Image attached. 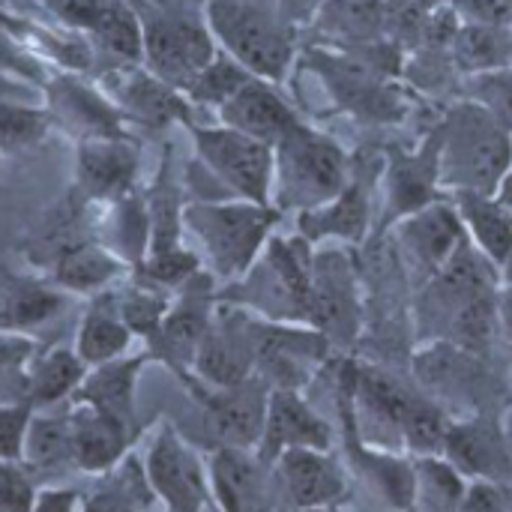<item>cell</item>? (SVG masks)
<instances>
[{
	"label": "cell",
	"instance_id": "6da1fadb",
	"mask_svg": "<svg viewBox=\"0 0 512 512\" xmlns=\"http://www.w3.org/2000/svg\"><path fill=\"white\" fill-rule=\"evenodd\" d=\"M438 180L456 192L495 198L512 168V135L477 102L456 105L438 138Z\"/></svg>",
	"mask_w": 512,
	"mask_h": 512
},
{
	"label": "cell",
	"instance_id": "7a4b0ae2",
	"mask_svg": "<svg viewBox=\"0 0 512 512\" xmlns=\"http://www.w3.org/2000/svg\"><path fill=\"white\" fill-rule=\"evenodd\" d=\"M276 213L252 201H195L183 207L180 225L219 279H243L261 258Z\"/></svg>",
	"mask_w": 512,
	"mask_h": 512
},
{
	"label": "cell",
	"instance_id": "3957f363",
	"mask_svg": "<svg viewBox=\"0 0 512 512\" xmlns=\"http://www.w3.org/2000/svg\"><path fill=\"white\" fill-rule=\"evenodd\" d=\"M345 177L348 165L339 144L303 123L273 147V195L282 207L312 213L348 189Z\"/></svg>",
	"mask_w": 512,
	"mask_h": 512
},
{
	"label": "cell",
	"instance_id": "277c9868",
	"mask_svg": "<svg viewBox=\"0 0 512 512\" xmlns=\"http://www.w3.org/2000/svg\"><path fill=\"white\" fill-rule=\"evenodd\" d=\"M207 30L222 51L261 81H279L294 57L288 30L243 0H207Z\"/></svg>",
	"mask_w": 512,
	"mask_h": 512
},
{
	"label": "cell",
	"instance_id": "5b68a950",
	"mask_svg": "<svg viewBox=\"0 0 512 512\" xmlns=\"http://www.w3.org/2000/svg\"><path fill=\"white\" fill-rule=\"evenodd\" d=\"M195 153L201 165L228 186L240 201L270 204L273 195V147L234 132L228 126H195Z\"/></svg>",
	"mask_w": 512,
	"mask_h": 512
},
{
	"label": "cell",
	"instance_id": "8992f818",
	"mask_svg": "<svg viewBox=\"0 0 512 512\" xmlns=\"http://www.w3.org/2000/svg\"><path fill=\"white\" fill-rule=\"evenodd\" d=\"M216 54V39L207 24L180 15H162L144 24V69L180 93L195 84Z\"/></svg>",
	"mask_w": 512,
	"mask_h": 512
},
{
	"label": "cell",
	"instance_id": "52a82bcc",
	"mask_svg": "<svg viewBox=\"0 0 512 512\" xmlns=\"http://www.w3.org/2000/svg\"><path fill=\"white\" fill-rule=\"evenodd\" d=\"M246 273V303L270 318H309L312 294V264L303 252V243L270 240Z\"/></svg>",
	"mask_w": 512,
	"mask_h": 512
},
{
	"label": "cell",
	"instance_id": "ba28073f",
	"mask_svg": "<svg viewBox=\"0 0 512 512\" xmlns=\"http://www.w3.org/2000/svg\"><path fill=\"white\" fill-rule=\"evenodd\" d=\"M144 474L153 495L165 501L171 512H207L210 477L192 447H186V441L171 426L156 432L147 450Z\"/></svg>",
	"mask_w": 512,
	"mask_h": 512
},
{
	"label": "cell",
	"instance_id": "9c48e42d",
	"mask_svg": "<svg viewBox=\"0 0 512 512\" xmlns=\"http://www.w3.org/2000/svg\"><path fill=\"white\" fill-rule=\"evenodd\" d=\"M258 324L243 312H222L210 321L195 357V372L213 387H237L252 378L258 363Z\"/></svg>",
	"mask_w": 512,
	"mask_h": 512
},
{
	"label": "cell",
	"instance_id": "30bf717a",
	"mask_svg": "<svg viewBox=\"0 0 512 512\" xmlns=\"http://www.w3.org/2000/svg\"><path fill=\"white\" fill-rule=\"evenodd\" d=\"M207 432L228 450H249L261 444L267 423L270 390L264 381L249 378L237 387L201 393Z\"/></svg>",
	"mask_w": 512,
	"mask_h": 512
},
{
	"label": "cell",
	"instance_id": "8fae6325",
	"mask_svg": "<svg viewBox=\"0 0 512 512\" xmlns=\"http://www.w3.org/2000/svg\"><path fill=\"white\" fill-rule=\"evenodd\" d=\"M402 246L414 267H420L426 276H438L468 243L462 216L450 204H429L399 225Z\"/></svg>",
	"mask_w": 512,
	"mask_h": 512
},
{
	"label": "cell",
	"instance_id": "7c38bea8",
	"mask_svg": "<svg viewBox=\"0 0 512 512\" xmlns=\"http://www.w3.org/2000/svg\"><path fill=\"white\" fill-rule=\"evenodd\" d=\"M447 462L489 486L512 483V444L492 420H471L447 429Z\"/></svg>",
	"mask_w": 512,
	"mask_h": 512
},
{
	"label": "cell",
	"instance_id": "4fadbf2b",
	"mask_svg": "<svg viewBox=\"0 0 512 512\" xmlns=\"http://www.w3.org/2000/svg\"><path fill=\"white\" fill-rule=\"evenodd\" d=\"M105 96L117 105L123 117H132L144 126H168L171 120H186V99L180 90L159 81L153 72L132 63L126 69H114L105 78Z\"/></svg>",
	"mask_w": 512,
	"mask_h": 512
},
{
	"label": "cell",
	"instance_id": "5bb4252c",
	"mask_svg": "<svg viewBox=\"0 0 512 512\" xmlns=\"http://www.w3.org/2000/svg\"><path fill=\"white\" fill-rule=\"evenodd\" d=\"M48 105H51L48 117L72 129L81 141L123 138V114L117 111V105L105 93L75 78L48 81Z\"/></svg>",
	"mask_w": 512,
	"mask_h": 512
},
{
	"label": "cell",
	"instance_id": "9a60e30c",
	"mask_svg": "<svg viewBox=\"0 0 512 512\" xmlns=\"http://www.w3.org/2000/svg\"><path fill=\"white\" fill-rule=\"evenodd\" d=\"M219 120H222V126L243 132L267 147H276L297 126V114L270 87V81H261V78L246 81L219 108Z\"/></svg>",
	"mask_w": 512,
	"mask_h": 512
},
{
	"label": "cell",
	"instance_id": "2e32d148",
	"mask_svg": "<svg viewBox=\"0 0 512 512\" xmlns=\"http://www.w3.org/2000/svg\"><path fill=\"white\" fill-rule=\"evenodd\" d=\"M258 447L261 462H273L288 450H327L330 429L294 390H270L264 438Z\"/></svg>",
	"mask_w": 512,
	"mask_h": 512
},
{
	"label": "cell",
	"instance_id": "e0dca14e",
	"mask_svg": "<svg viewBox=\"0 0 512 512\" xmlns=\"http://www.w3.org/2000/svg\"><path fill=\"white\" fill-rule=\"evenodd\" d=\"M348 261L336 252L324 255L312 267V294H309V321L324 339H351L357 327L354 282Z\"/></svg>",
	"mask_w": 512,
	"mask_h": 512
},
{
	"label": "cell",
	"instance_id": "ac0fdd59",
	"mask_svg": "<svg viewBox=\"0 0 512 512\" xmlns=\"http://www.w3.org/2000/svg\"><path fill=\"white\" fill-rule=\"evenodd\" d=\"M138 153L126 138H90L78 147V183L96 201H117L129 192Z\"/></svg>",
	"mask_w": 512,
	"mask_h": 512
},
{
	"label": "cell",
	"instance_id": "d6986e66",
	"mask_svg": "<svg viewBox=\"0 0 512 512\" xmlns=\"http://www.w3.org/2000/svg\"><path fill=\"white\" fill-rule=\"evenodd\" d=\"M69 438L75 468L87 474H102L111 471L126 453L129 426L84 402H75V408L69 411Z\"/></svg>",
	"mask_w": 512,
	"mask_h": 512
},
{
	"label": "cell",
	"instance_id": "ffe728a7",
	"mask_svg": "<svg viewBox=\"0 0 512 512\" xmlns=\"http://www.w3.org/2000/svg\"><path fill=\"white\" fill-rule=\"evenodd\" d=\"M210 489L225 512H267L270 489L261 462L246 450L219 447L210 462Z\"/></svg>",
	"mask_w": 512,
	"mask_h": 512
},
{
	"label": "cell",
	"instance_id": "44dd1931",
	"mask_svg": "<svg viewBox=\"0 0 512 512\" xmlns=\"http://www.w3.org/2000/svg\"><path fill=\"white\" fill-rule=\"evenodd\" d=\"M276 462L288 498L303 512L327 510L345 492V480L324 450H288Z\"/></svg>",
	"mask_w": 512,
	"mask_h": 512
},
{
	"label": "cell",
	"instance_id": "7402d4cb",
	"mask_svg": "<svg viewBox=\"0 0 512 512\" xmlns=\"http://www.w3.org/2000/svg\"><path fill=\"white\" fill-rule=\"evenodd\" d=\"M318 72H324L333 93L354 111L366 117H396V96L381 84L375 69L363 60H345L333 54H315Z\"/></svg>",
	"mask_w": 512,
	"mask_h": 512
},
{
	"label": "cell",
	"instance_id": "603a6c76",
	"mask_svg": "<svg viewBox=\"0 0 512 512\" xmlns=\"http://www.w3.org/2000/svg\"><path fill=\"white\" fill-rule=\"evenodd\" d=\"M210 321H213L210 303L198 291H189L177 306L168 309L165 321L150 336V345L174 369L195 366V357H198V348L204 342V333H207Z\"/></svg>",
	"mask_w": 512,
	"mask_h": 512
},
{
	"label": "cell",
	"instance_id": "cb8c5ba5",
	"mask_svg": "<svg viewBox=\"0 0 512 512\" xmlns=\"http://www.w3.org/2000/svg\"><path fill=\"white\" fill-rule=\"evenodd\" d=\"M327 339L318 333H291L279 327L258 330V366L279 384L276 390H294L309 363L324 357Z\"/></svg>",
	"mask_w": 512,
	"mask_h": 512
},
{
	"label": "cell",
	"instance_id": "d4e9b609",
	"mask_svg": "<svg viewBox=\"0 0 512 512\" xmlns=\"http://www.w3.org/2000/svg\"><path fill=\"white\" fill-rule=\"evenodd\" d=\"M132 339H135V333L126 327V321L117 309V300L111 294H99L93 300V306L87 309V315L81 318L75 354L81 357V363L87 369H96V366L126 357Z\"/></svg>",
	"mask_w": 512,
	"mask_h": 512
},
{
	"label": "cell",
	"instance_id": "484cf974",
	"mask_svg": "<svg viewBox=\"0 0 512 512\" xmlns=\"http://www.w3.org/2000/svg\"><path fill=\"white\" fill-rule=\"evenodd\" d=\"M144 363H147V357H129L126 354L114 363L90 369L87 378L81 381L78 393H75V402H84V405L132 426L135 381H138V372L144 369Z\"/></svg>",
	"mask_w": 512,
	"mask_h": 512
},
{
	"label": "cell",
	"instance_id": "4316f807",
	"mask_svg": "<svg viewBox=\"0 0 512 512\" xmlns=\"http://www.w3.org/2000/svg\"><path fill=\"white\" fill-rule=\"evenodd\" d=\"M126 270L123 258L105 246L96 243H78L63 249V255L54 264V282L60 291L69 294H96L105 291L117 276Z\"/></svg>",
	"mask_w": 512,
	"mask_h": 512
},
{
	"label": "cell",
	"instance_id": "83f0119b",
	"mask_svg": "<svg viewBox=\"0 0 512 512\" xmlns=\"http://www.w3.org/2000/svg\"><path fill=\"white\" fill-rule=\"evenodd\" d=\"M459 216L471 243L486 255L495 267H504L512 252V219L498 207L495 198L459 192Z\"/></svg>",
	"mask_w": 512,
	"mask_h": 512
},
{
	"label": "cell",
	"instance_id": "f1b7e54d",
	"mask_svg": "<svg viewBox=\"0 0 512 512\" xmlns=\"http://www.w3.org/2000/svg\"><path fill=\"white\" fill-rule=\"evenodd\" d=\"M387 24L384 0H324L318 6V30L345 42L369 45Z\"/></svg>",
	"mask_w": 512,
	"mask_h": 512
},
{
	"label": "cell",
	"instance_id": "f546056e",
	"mask_svg": "<svg viewBox=\"0 0 512 512\" xmlns=\"http://www.w3.org/2000/svg\"><path fill=\"white\" fill-rule=\"evenodd\" d=\"M87 366L75 354V348H51L30 366L27 375V399L30 405H54L66 396H75L81 381L87 378Z\"/></svg>",
	"mask_w": 512,
	"mask_h": 512
},
{
	"label": "cell",
	"instance_id": "4dcf8cb0",
	"mask_svg": "<svg viewBox=\"0 0 512 512\" xmlns=\"http://www.w3.org/2000/svg\"><path fill=\"white\" fill-rule=\"evenodd\" d=\"M459 69L471 75H486L512 66V33L507 27L486 24H459L456 39L450 45Z\"/></svg>",
	"mask_w": 512,
	"mask_h": 512
},
{
	"label": "cell",
	"instance_id": "1f68e13d",
	"mask_svg": "<svg viewBox=\"0 0 512 512\" xmlns=\"http://www.w3.org/2000/svg\"><path fill=\"white\" fill-rule=\"evenodd\" d=\"M87 33L129 66L144 60V24L123 0H102Z\"/></svg>",
	"mask_w": 512,
	"mask_h": 512
},
{
	"label": "cell",
	"instance_id": "d6a6232c",
	"mask_svg": "<svg viewBox=\"0 0 512 512\" xmlns=\"http://www.w3.org/2000/svg\"><path fill=\"white\" fill-rule=\"evenodd\" d=\"M468 486L462 474L435 456H420L414 465V498L417 512H462Z\"/></svg>",
	"mask_w": 512,
	"mask_h": 512
},
{
	"label": "cell",
	"instance_id": "836d02e7",
	"mask_svg": "<svg viewBox=\"0 0 512 512\" xmlns=\"http://www.w3.org/2000/svg\"><path fill=\"white\" fill-rule=\"evenodd\" d=\"M366 198L360 189L348 186L336 201L303 213V237L318 240V237H339V240H360L366 231Z\"/></svg>",
	"mask_w": 512,
	"mask_h": 512
},
{
	"label": "cell",
	"instance_id": "e575fe53",
	"mask_svg": "<svg viewBox=\"0 0 512 512\" xmlns=\"http://www.w3.org/2000/svg\"><path fill=\"white\" fill-rule=\"evenodd\" d=\"M21 456L33 471H60L72 462L69 414L63 417H30L21 441Z\"/></svg>",
	"mask_w": 512,
	"mask_h": 512
},
{
	"label": "cell",
	"instance_id": "d590c367",
	"mask_svg": "<svg viewBox=\"0 0 512 512\" xmlns=\"http://www.w3.org/2000/svg\"><path fill=\"white\" fill-rule=\"evenodd\" d=\"M435 180H438V153L432 144V150L426 156H405L393 165L390 204H396V210L402 216H411V213L429 207Z\"/></svg>",
	"mask_w": 512,
	"mask_h": 512
},
{
	"label": "cell",
	"instance_id": "8d00e7d4",
	"mask_svg": "<svg viewBox=\"0 0 512 512\" xmlns=\"http://www.w3.org/2000/svg\"><path fill=\"white\" fill-rule=\"evenodd\" d=\"M66 303V294L60 288H42V285H15L9 288L3 306H0V330L24 333L27 327H36L48 318H54Z\"/></svg>",
	"mask_w": 512,
	"mask_h": 512
},
{
	"label": "cell",
	"instance_id": "74e56055",
	"mask_svg": "<svg viewBox=\"0 0 512 512\" xmlns=\"http://www.w3.org/2000/svg\"><path fill=\"white\" fill-rule=\"evenodd\" d=\"M150 501L153 489L147 483V474L135 462H126L123 471L111 477V483L90 495L84 512H144Z\"/></svg>",
	"mask_w": 512,
	"mask_h": 512
},
{
	"label": "cell",
	"instance_id": "f35d334b",
	"mask_svg": "<svg viewBox=\"0 0 512 512\" xmlns=\"http://www.w3.org/2000/svg\"><path fill=\"white\" fill-rule=\"evenodd\" d=\"M255 75H249L237 60H231L225 51H219L216 57H213V63L195 78V84L186 90V96L192 99V102H201V105H213L216 111L246 84V81H252Z\"/></svg>",
	"mask_w": 512,
	"mask_h": 512
},
{
	"label": "cell",
	"instance_id": "ab89813d",
	"mask_svg": "<svg viewBox=\"0 0 512 512\" xmlns=\"http://www.w3.org/2000/svg\"><path fill=\"white\" fill-rule=\"evenodd\" d=\"M48 123L51 117L45 111L15 102H0V150L33 147L48 132Z\"/></svg>",
	"mask_w": 512,
	"mask_h": 512
},
{
	"label": "cell",
	"instance_id": "60d3db41",
	"mask_svg": "<svg viewBox=\"0 0 512 512\" xmlns=\"http://www.w3.org/2000/svg\"><path fill=\"white\" fill-rule=\"evenodd\" d=\"M117 309H120V315H123V321H126V327L138 336H153L156 330H159V324L165 321V315H168V300H165V294H159V291H153V288H135L129 297H123V300H117Z\"/></svg>",
	"mask_w": 512,
	"mask_h": 512
},
{
	"label": "cell",
	"instance_id": "b9f144b4",
	"mask_svg": "<svg viewBox=\"0 0 512 512\" xmlns=\"http://www.w3.org/2000/svg\"><path fill=\"white\" fill-rule=\"evenodd\" d=\"M471 87H474L471 102L483 105L512 135V66L498 69V72H486V75H474Z\"/></svg>",
	"mask_w": 512,
	"mask_h": 512
},
{
	"label": "cell",
	"instance_id": "7bdbcfd3",
	"mask_svg": "<svg viewBox=\"0 0 512 512\" xmlns=\"http://www.w3.org/2000/svg\"><path fill=\"white\" fill-rule=\"evenodd\" d=\"M0 72L27 78V81H42V66L39 60L21 45L15 36V24L0 15Z\"/></svg>",
	"mask_w": 512,
	"mask_h": 512
},
{
	"label": "cell",
	"instance_id": "ee69618b",
	"mask_svg": "<svg viewBox=\"0 0 512 512\" xmlns=\"http://www.w3.org/2000/svg\"><path fill=\"white\" fill-rule=\"evenodd\" d=\"M36 504L33 480L12 459H0V512H30Z\"/></svg>",
	"mask_w": 512,
	"mask_h": 512
},
{
	"label": "cell",
	"instance_id": "f6af8a7d",
	"mask_svg": "<svg viewBox=\"0 0 512 512\" xmlns=\"http://www.w3.org/2000/svg\"><path fill=\"white\" fill-rule=\"evenodd\" d=\"M453 9L465 24L512 27V0H453Z\"/></svg>",
	"mask_w": 512,
	"mask_h": 512
},
{
	"label": "cell",
	"instance_id": "bcb514c9",
	"mask_svg": "<svg viewBox=\"0 0 512 512\" xmlns=\"http://www.w3.org/2000/svg\"><path fill=\"white\" fill-rule=\"evenodd\" d=\"M36 354V342L27 333L0 330V381L21 372Z\"/></svg>",
	"mask_w": 512,
	"mask_h": 512
},
{
	"label": "cell",
	"instance_id": "7dc6e473",
	"mask_svg": "<svg viewBox=\"0 0 512 512\" xmlns=\"http://www.w3.org/2000/svg\"><path fill=\"white\" fill-rule=\"evenodd\" d=\"M27 423H30L27 408H21V405H0V459L21 456V441H24Z\"/></svg>",
	"mask_w": 512,
	"mask_h": 512
},
{
	"label": "cell",
	"instance_id": "c3c4849f",
	"mask_svg": "<svg viewBox=\"0 0 512 512\" xmlns=\"http://www.w3.org/2000/svg\"><path fill=\"white\" fill-rule=\"evenodd\" d=\"M51 9L72 27H81V30H90L96 12H99V3L102 0H48Z\"/></svg>",
	"mask_w": 512,
	"mask_h": 512
},
{
	"label": "cell",
	"instance_id": "681fc988",
	"mask_svg": "<svg viewBox=\"0 0 512 512\" xmlns=\"http://www.w3.org/2000/svg\"><path fill=\"white\" fill-rule=\"evenodd\" d=\"M462 512H507V504H504L498 486L477 483V486L468 489L465 504H462Z\"/></svg>",
	"mask_w": 512,
	"mask_h": 512
},
{
	"label": "cell",
	"instance_id": "f907efd6",
	"mask_svg": "<svg viewBox=\"0 0 512 512\" xmlns=\"http://www.w3.org/2000/svg\"><path fill=\"white\" fill-rule=\"evenodd\" d=\"M30 512H75V495L72 492H45L42 498H36L33 510Z\"/></svg>",
	"mask_w": 512,
	"mask_h": 512
},
{
	"label": "cell",
	"instance_id": "816d5d0a",
	"mask_svg": "<svg viewBox=\"0 0 512 512\" xmlns=\"http://www.w3.org/2000/svg\"><path fill=\"white\" fill-rule=\"evenodd\" d=\"M498 327L507 333V339H510V345H512V288L510 285L498 294Z\"/></svg>",
	"mask_w": 512,
	"mask_h": 512
},
{
	"label": "cell",
	"instance_id": "f5cc1de1",
	"mask_svg": "<svg viewBox=\"0 0 512 512\" xmlns=\"http://www.w3.org/2000/svg\"><path fill=\"white\" fill-rule=\"evenodd\" d=\"M495 201H498V207L512 219V168L507 171V177L501 180V186L495 192Z\"/></svg>",
	"mask_w": 512,
	"mask_h": 512
},
{
	"label": "cell",
	"instance_id": "db71d44e",
	"mask_svg": "<svg viewBox=\"0 0 512 512\" xmlns=\"http://www.w3.org/2000/svg\"><path fill=\"white\" fill-rule=\"evenodd\" d=\"M498 489H501V498H504V504H507V512H512V483L498 486Z\"/></svg>",
	"mask_w": 512,
	"mask_h": 512
},
{
	"label": "cell",
	"instance_id": "11a10c76",
	"mask_svg": "<svg viewBox=\"0 0 512 512\" xmlns=\"http://www.w3.org/2000/svg\"><path fill=\"white\" fill-rule=\"evenodd\" d=\"M504 276H507V285L512 288V252H510V258L504 261Z\"/></svg>",
	"mask_w": 512,
	"mask_h": 512
},
{
	"label": "cell",
	"instance_id": "9f6ffc18",
	"mask_svg": "<svg viewBox=\"0 0 512 512\" xmlns=\"http://www.w3.org/2000/svg\"><path fill=\"white\" fill-rule=\"evenodd\" d=\"M411 3H417V6H420V9H426V6H435V3H438V0H411Z\"/></svg>",
	"mask_w": 512,
	"mask_h": 512
},
{
	"label": "cell",
	"instance_id": "6f0895ef",
	"mask_svg": "<svg viewBox=\"0 0 512 512\" xmlns=\"http://www.w3.org/2000/svg\"><path fill=\"white\" fill-rule=\"evenodd\" d=\"M306 512H330V510H306Z\"/></svg>",
	"mask_w": 512,
	"mask_h": 512
},
{
	"label": "cell",
	"instance_id": "680465c9",
	"mask_svg": "<svg viewBox=\"0 0 512 512\" xmlns=\"http://www.w3.org/2000/svg\"><path fill=\"white\" fill-rule=\"evenodd\" d=\"M510 30H512V27H510Z\"/></svg>",
	"mask_w": 512,
	"mask_h": 512
}]
</instances>
